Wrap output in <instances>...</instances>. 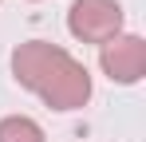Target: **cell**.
Returning <instances> with one entry per match:
<instances>
[{
	"mask_svg": "<svg viewBox=\"0 0 146 142\" xmlns=\"http://www.w3.org/2000/svg\"><path fill=\"white\" fill-rule=\"evenodd\" d=\"M99 67L119 87L142 83V75H146V40L134 36V32H119L115 40H107L99 47Z\"/></svg>",
	"mask_w": 146,
	"mask_h": 142,
	"instance_id": "3",
	"label": "cell"
},
{
	"mask_svg": "<svg viewBox=\"0 0 146 142\" xmlns=\"http://www.w3.org/2000/svg\"><path fill=\"white\" fill-rule=\"evenodd\" d=\"M0 142H48V134L32 115H4L0 118Z\"/></svg>",
	"mask_w": 146,
	"mask_h": 142,
	"instance_id": "4",
	"label": "cell"
},
{
	"mask_svg": "<svg viewBox=\"0 0 146 142\" xmlns=\"http://www.w3.org/2000/svg\"><path fill=\"white\" fill-rule=\"evenodd\" d=\"M32 4H40V0H32Z\"/></svg>",
	"mask_w": 146,
	"mask_h": 142,
	"instance_id": "5",
	"label": "cell"
},
{
	"mask_svg": "<svg viewBox=\"0 0 146 142\" xmlns=\"http://www.w3.org/2000/svg\"><path fill=\"white\" fill-rule=\"evenodd\" d=\"M67 32L79 44H107L122 32V4L119 0H71Z\"/></svg>",
	"mask_w": 146,
	"mask_h": 142,
	"instance_id": "2",
	"label": "cell"
},
{
	"mask_svg": "<svg viewBox=\"0 0 146 142\" xmlns=\"http://www.w3.org/2000/svg\"><path fill=\"white\" fill-rule=\"evenodd\" d=\"M12 75H16V83L24 91L44 99L59 115L87 107V99L95 91L91 87V71L67 47L51 44V40H24V44H16L12 47Z\"/></svg>",
	"mask_w": 146,
	"mask_h": 142,
	"instance_id": "1",
	"label": "cell"
}]
</instances>
